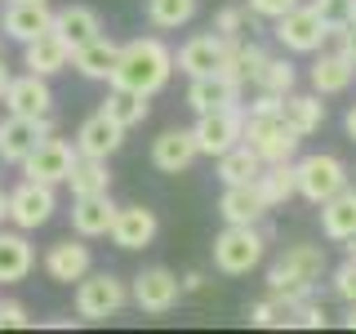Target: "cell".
<instances>
[{
	"mask_svg": "<svg viewBox=\"0 0 356 334\" xmlns=\"http://www.w3.org/2000/svg\"><path fill=\"white\" fill-rule=\"evenodd\" d=\"M174 76V49L161 36H138L129 45H120V58L111 67V81L120 89H134V94H147L156 98Z\"/></svg>",
	"mask_w": 356,
	"mask_h": 334,
	"instance_id": "1",
	"label": "cell"
},
{
	"mask_svg": "<svg viewBox=\"0 0 356 334\" xmlns=\"http://www.w3.org/2000/svg\"><path fill=\"white\" fill-rule=\"evenodd\" d=\"M272 228L267 223H227L214 237V267L222 276H250L263 263Z\"/></svg>",
	"mask_w": 356,
	"mask_h": 334,
	"instance_id": "2",
	"label": "cell"
},
{
	"mask_svg": "<svg viewBox=\"0 0 356 334\" xmlns=\"http://www.w3.org/2000/svg\"><path fill=\"white\" fill-rule=\"evenodd\" d=\"M325 245H312V241H298V245H285L281 254L267 267V289H316V281L325 276Z\"/></svg>",
	"mask_w": 356,
	"mask_h": 334,
	"instance_id": "3",
	"label": "cell"
},
{
	"mask_svg": "<svg viewBox=\"0 0 356 334\" xmlns=\"http://www.w3.org/2000/svg\"><path fill=\"white\" fill-rule=\"evenodd\" d=\"M129 303V285L116 272H89L76 281V317L81 321H107Z\"/></svg>",
	"mask_w": 356,
	"mask_h": 334,
	"instance_id": "4",
	"label": "cell"
},
{
	"mask_svg": "<svg viewBox=\"0 0 356 334\" xmlns=\"http://www.w3.org/2000/svg\"><path fill=\"white\" fill-rule=\"evenodd\" d=\"M192 138H196V152H200V156L218 161L227 148H236V143L245 138V103L214 107V111H196Z\"/></svg>",
	"mask_w": 356,
	"mask_h": 334,
	"instance_id": "5",
	"label": "cell"
},
{
	"mask_svg": "<svg viewBox=\"0 0 356 334\" xmlns=\"http://www.w3.org/2000/svg\"><path fill=\"white\" fill-rule=\"evenodd\" d=\"M272 36L285 45V54H316L330 45V22L316 14L312 5H294L281 18H272Z\"/></svg>",
	"mask_w": 356,
	"mask_h": 334,
	"instance_id": "6",
	"label": "cell"
},
{
	"mask_svg": "<svg viewBox=\"0 0 356 334\" xmlns=\"http://www.w3.org/2000/svg\"><path fill=\"white\" fill-rule=\"evenodd\" d=\"M294 183H298V196L303 200L321 205V200H330L334 192L348 187V165L330 152H312L303 161H294Z\"/></svg>",
	"mask_w": 356,
	"mask_h": 334,
	"instance_id": "7",
	"label": "cell"
},
{
	"mask_svg": "<svg viewBox=\"0 0 356 334\" xmlns=\"http://www.w3.org/2000/svg\"><path fill=\"white\" fill-rule=\"evenodd\" d=\"M178 299H183V276L170 272V267H143L129 285V303L143 317H165V312L178 308Z\"/></svg>",
	"mask_w": 356,
	"mask_h": 334,
	"instance_id": "8",
	"label": "cell"
},
{
	"mask_svg": "<svg viewBox=\"0 0 356 334\" xmlns=\"http://www.w3.org/2000/svg\"><path fill=\"white\" fill-rule=\"evenodd\" d=\"M245 143H250L267 165H276V161H294L303 138L285 125L281 111H272V116H245Z\"/></svg>",
	"mask_w": 356,
	"mask_h": 334,
	"instance_id": "9",
	"label": "cell"
},
{
	"mask_svg": "<svg viewBox=\"0 0 356 334\" xmlns=\"http://www.w3.org/2000/svg\"><path fill=\"white\" fill-rule=\"evenodd\" d=\"M58 209V196H54L49 183H36V178H22V183L9 192V223L18 232H36L54 218Z\"/></svg>",
	"mask_w": 356,
	"mask_h": 334,
	"instance_id": "10",
	"label": "cell"
},
{
	"mask_svg": "<svg viewBox=\"0 0 356 334\" xmlns=\"http://www.w3.org/2000/svg\"><path fill=\"white\" fill-rule=\"evenodd\" d=\"M72 165H76V143H67V138H54V134H44V138L36 143V148L27 152V161H22L18 170L27 174V178H36V183H49V187H58V183H67Z\"/></svg>",
	"mask_w": 356,
	"mask_h": 334,
	"instance_id": "11",
	"label": "cell"
},
{
	"mask_svg": "<svg viewBox=\"0 0 356 334\" xmlns=\"http://www.w3.org/2000/svg\"><path fill=\"white\" fill-rule=\"evenodd\" d=\"M44 134H54L49 116H14V111H9V116L0 120V165H22L27 152L36 148Z\"/></svg>",
	"mask_w": 356,
	"mask_h": 334,
	"instance_id": "12",
	"label": "cell"
},
{
	"mask_svg": "<svg viewBox=\"0 0 356 334\" xmlns=\"http://www.w3.org/2000/svg\"><path fill=\"white\" fill-rule=\"evenodd\" d=\"M232 45H236V40L218 36V31L209 27L205 36H192V40L183 45V49L174 54V67H178L183 76H209V72H222V63H227Z\"/></svg>",
	"mask_w": 356,
	"mask_h": 334,
	"instance_id": "13",
	"label": "cell"
},
{
	"mask_svg": "<svg viewBox=\"0 0 356 334\" xmlns=\"http://www.w3.org/2000/svg\"><path fill=\"white\" fill-rule=\"evenodd\" d=\"M0 103H5V111H14V116H49V111H54L49 76H36V72L14 76Z\"/></svg>",
	"mask_w": 356,
	"mask_h": 334,
	"instance_id": "14",
	"label": "cell"
},
{
	"mask_svg": "<svg viewBox=\"0 0 356 334\" xmlns=\"http://www.w3.org/2000/svg\"><path fill=\"white\" fill-rule=\"evenodd\" d=\"M89 267H94V254H89L85 237H63V241H54L49 250H44V276L58 281V285L81 281Z\"/></svg>",
	"mask_w": 356,
	"mask_h": 334,
	"instance_id": "15",
	"label": "cell"
},
{
	"mask_svg": "<svg viewBox=\"0 0 356 334\" xmlns=\"http://www.w3.org/2000/svg\"><path fill=\"white\" fill-rule=\"evenodd\" d=\"M125 134L116 120L107 116V111H94L89 120H81V129H76V156H94V161H111L120 148H125Z\"/></svg>",
	"mask_w": 356,
	"mask_h": 334,
	"instance_id": "16",
	"label": "cell"
},
{
	"mask_svg": "<svg viewBox=\"0 0 356 334\" xmlns=\"http://www.w3.org/2000/svg\"><path fill=\"white\" fill-rule=\"evenodd\" d=\"M54 27V9H49V0H9V9H5V18H0V31H5L14 45H27V40H36L40 31H49Z\"/></svg>",
	"mask_w": 356,
	"mask_h": 334,
	"instance_id": "17",
	"label": "cell"
},
{
	"mask_svg": "<svg viewBox=\"0 0 356 334\" xmlns=\"http://www.w3.org/2000/svg\"><path fill=\"white\" fill-rule=\"evenodd\" d=\"M156 232H161L156 209H147V205H120L107 237H111L116 250H147V245L156 241Z\"/></svg>",
	"mask_w": 356,
	"mask_h": 334,
	"instance_id": "18",
	"label": "cell"
},
{
	"mask_svg": "<svg viewBox=\"0 0 356 334\" xmlns=\"http://www.w3.org/2000/svg\"><path fill=\"white\" fill-rule=\"evenodd\" d=\"M116 200L111 192H98V196H72V232L85 241H98L111 232V223H116Z\"/></svg>",
	"mask_w": 356,
	"mask_h": 334,
	"instance_id": "19",
	"label": "cell"
},
{
	"mask_svg": "<svg viewBox=\"0 0 356 334\" xmlns=\"http://www.w3.org/2000/svg\"><path fill=\"white\" fill-rule=\"evenodd\" d=\"M72 54L76 49L49 27V31H40L36 40L22 45V67H27V72H36V76H58V72L72 67Z\"/></svg>",
	"mask_w": 356,
	"mask_h": 334,
	"instance_id": "20",
	"label": "cell"
},
{
	"mask_svg": "<svg viewBox=\"0 0 356 334\" xmlns=\"http://www.w3.org/2000/svg\"><path fill=\"white\" fill-rule=\"evenodd\" d=\"M352 81H356V63L348 58V54L334 49V45L316 49V63H312V89H316L321 98H330V94H348Z\"/></svg>",
	"mask_w": 356,
	"mask_h": 334,
	"instance_id": "21",
	"label": "cell"
},
{
	"mask_svg": "<svg viewBox=\"0 0 356 334\" xmlns=\"http://www.w3.org/2000/svg\"><path fill=\"white\" fill-rule=\"evenodd\" d=\"M321 232H325V241L334 245H348L356 237V187L348 183L343 192H334L330 200H321Z\"/></svg>",
	"mask_w": 356,
	"mask_h": 334,
	"instance_id": "22",
	"label": "cell"
},
{
	"mask_svg": "<svg viewBox=\"0 0 356 334\" xmlns=\"http://www.w3.org/2000/svg\"><path fill=\"white\" fill-rule=\"evenodd\" d=\"M196 138L192 129H165L161 138H152V165L161 174H187L196 161Z\"/></svg>",
	"mask_w": 356,
	"mask_h": 334,
	"instance_id": "23",
	"label": "cell"
},
{
	"mask_svg": "<svg viewBox=\"0 0 356 334\" xmlns=\"http://www.w3.org/2000/svg\"><path fill=\"white\" fill-rule=\"evenodd\" d=\"M232 103H241V85L227 81L222 72L187 76V107L192 111H214V107H232Z\"/></svg>",
	"mask_w": 356,
	"mask_h": 334,
	"instance_id": "24",
	"label": "cell"
},
{
	"mask_svg": "<svg viewBox=\"0 0 356 334\" xmlns=\"http://www.w3.org/2000/svg\"><path fill=\"white\" fill-rule=\"evenodd\" d=\"M54 31L72 45V49H81V45H89L94 36H103V14L89 5H63L54 9Z\"/></svg>",
	"mask_w": 356,
	"mask_h": 334,
	"instance_id": "25",
	"label": "cell"
},
{
	"mask_svg": "<svg viewBox=\"0 0 356 334\" xmlns=\"http://www.w3.org/2000/svg\"><path fill=\"white\" fill-rule=\"evenodd\" d=\"M36 267V250H31L27 232H5L0 228V285H18L27 281V272Z\"/></svg>",
	"mask_w": 356,
	"mask_h": 334,
	"instance_id": "26",
	"label": "cell"
},
{
	"mask_svg": "<svg viewBox=\"0 0 356 334\" xmlns=\"http://www.w3.org/2000/svg\"><path fill=\"white\" fill-rule=\"evenodd\" d=\"M218 214H222V223H263L267 200L259 196L254 183H227L218 196Z\"/></svg>",
	"mask_w": 356,
	"mask_h": 334,
	"instance_id": "27",
	"label": "cell"
},
{
	"mask_svg": "<svg viewBox=\"0 0 356 334\" xmlns=\"http://www.w3.org/2000/svg\"><path fill=\"white\" fill-rule=\"evenodd\" d=\"M116 58H120V45L111 36H94L89 45H81V49L72 54V67L85 76V81H111Z\"/></svg>",
	"mask_w": 356,
	"mask_h": 334,
	"instance_id": "28",
	"label": "cell"
},
{
	"mask_svg": "<svg viewBox=\"0 0 356 334\" xmlns=\"http://www.w3.org/2000/svg\"><path fill=\"white\" fill-rule=\"evenodd\" d=\"M281 116L298 138H312V134L325 125V103H321V94H285Z\"/></svg>",
	"mask_w": 356,
	"mask_h": 334,
	"instance_id": "29",
	"label": "cell"
},
{
	"mask_svg": "<svg viewBox=\"0 0 356 334\" xmlns=\"http://www.w3.org/2000/svg\"><path fill=\"white\" fill-rule=\"evenodd\" d=\"M98 111H107L111 120H116L120 129H134V125H143V120L152 116V103H147V94H134V89H120V85H111L107 89V98H103V107Z\"/></svg>",
	"mask_w": 356,
	"mask_h": 334,
	"instance_id": "30",
	"label": "cell"
},
{
	"mask_svg": "<svg viewBox=\"0 0 356 334\" xmlns=\"http://www.w3.org/2000/svg\"><path fill=\"white\" fill-rule=\"evenodd\" d=\"M263 165H267V161L241 138L236 148H227V152L218 156V178H222V187H227V183H254V178L263 174Z\"/></svg>",
	"mask_w": 356,
	"mask_h": 334,
	"instance_id": "31",
	"label": "cell"
},
{
	"mask_svg": "<svg viewBox=\"0 0 356 334\" xmlns=\"http://www.w3.org/2000/svg\"><path fill=\"white\" fill-rule=\"evenodd\" d=\"M267 63V49L259 40H236L232 45V54H227V63H222V76H227V81H236L241 89L245 85H254V76H259V67Z\"/></svg>",
	"mask_w": 356,
	"mask_h": 334,
	"instance_id": "32",
	"label": "cell"
},
{
	"mask_svg": "<svg viewBox=\"0 0 356 334\" xmlns=\"http://www.w3.org/2000/svg\"><path fill=\"white\" fill-rule=\"evenodd\" d=\"M259 196L267 200V209L285 205L289 196H298V183H294V161H276V165H263V174L254 178Z\"/></svg>",
	"mask_w": 356,
	"mask_h": 334,
	"instance_id": "33",
	"label": "cell"
},
{
	"mask_svg": "<svg viewBox=\"0 0 356 334\" xmlns=\"http://www.w3.org/2000/svg\"><path fill=\"white\" fill-rule=\"evenodd\" d=\"M67 187H72V196H98V192H111V170H107V161H94V156H76L72 174H67Z\"/></svg>",
	"mask_w": 356,
	"mask_h": 334,
	"instance_id": "34",
	"label": "cell"
},
{
	"mask_svg": "<svg viewBox=\"0 0 356 334\" xmlns=\"http://www.w3.org/2000/svg\"><path fill=\"white\" fill-rule=\"evenodd\" d=\"M147 22L156 31H178V27H187V22L196 18V9H200V0H147Z\"/></svg>",
	"mask_w": 356,
	"mask_h": 334,
	"instance_id": "35",
	"label": "cell"
},
{
	"mask_svg": "<svg viewBox=\"0 0 356 334\" xmlns=\"http://www.w3.org/2000/svg\"><path fill=\"white\" fill-rule=\"evenodd\" d=\"M294 85H298V72H294V63L285 58H272V54H267V63L259 67V76H254V89H263V94H294Z\"/></svg>",
	"mask_w": 356,
	"mask_h": 334,
	"instance_id": "36",
	"label": "cell"
},
{
	"mask_svg": "<svg viewBox=\"0 0 356 334\" xmlns=\"http://www.w3.org/2000/svg\"><path fill=\"white\" fill-rule=\"evenodd\" d=\"M250 18H254L250 5H222L218 14H214V31H218V36H227V40H241L245 31H250Z\"/></svg>",
	"mask_w": 356,
	"mask_h": 334,
	"instance_id": "37",
	"label": "cell"
},
{
	"mask_svg": "<svg viewBox=\"0 0 356 334\" xmlns=\"http://www.w3.org/2000/svg\"><path fill=\"white\" fill-rule=\"evenodd\" d=\"M285 326H298V330H325L330 326V312L312 299H298V303L285 308Z\"/></svg>",
	"mask_w": 356,
	"mask_h": 334,
	"instance_id": "38",
	"label": "cell"
},
{
	"mask_svg": "<svg viewBox=\"0 0 356 334\" xmlns=\"http://www.w3.org/2000/svg\"><path fill=\"white\" fill-rule=\"evenodd\" d=\"M312 9H316L321 18L330 22V31H339V27H348V22L356 18V0H307Z\"/></svg>",
	"mask_w": 356,
	"mask_h": 334,
	"instance_id": "39",
	"label": "cell"
},
{
	"mask_svg": "<svg viewBox=\"0 0 356 334\" xmlns=\"http://www.w3.org/2000/svg\"><path fill=\"white\" fill-rule=\"evenodd\" d=\"M330 289H334V299H343V303H356V259H343L334 267Z\"/></svg>",
	"mask_w": 356,
	"mask_h": 334,
	"instance_id": "40",
	"label": "cell"
},
{
	"mask_svg": "<svg viewBox=\"0 0 356 334\" xmlns=\"http://www.w3.org/2000/svg\"><path fill=\"white\" fill-rule=\"evenodd\" d=\"M250 326H259V330H272V326H285V312H281V303H276L272 294L267 299H259V303H250Z\"/></svg>",
	"mask_w": 356,
	"mask_h": 334,
	"instance_id": "41",
	"label": "cell"
},
{
	"mask_svg": "<svg viewBox=\"0 0 356 334\" xmlns=\"http://www.w3.org/2000/svg\"><path fill=\"white\" fill-rule=\"evenodd\" d=\"M27 326H31L27 308L18 299H0V330H27Z\"/></svg>",
	"mask_w": 356,
	"mask_h": 334,
	"instance_id": "42",
	"label": "cell"
},
{
	"mask_svg": "<svg viewBox=\"0 0 356 334\" xmlns=\"http://www.w3.org/2000/svg\"><path fill=\"white\" fill-rule=\"evenodd\" d=\"M245 5L254 9V18H281L285 9H294V5H303V0H245Z\"/></svg>",
	"mask_w": 356,
	"mask_h": 334,
	"instance_id": "43",
	"label": "cell"
},
{
	"mask_svg": "<svg viewBox=\"0 0 356 334\" xmlns=\"http://www.w3.org/2000/svg\"><path fill=\"white\" fill-rule=\"evenodd\" d=\"M281 103H285L281 94H263V89H259L254 103H245V116H272V111H281Z\"/></svg>",
	"mask_w": 356,
	"mask_h": 334,
	"instance_id": "44",
	"label": "cell"
},
{
	"mask_svg": "<svg viewBox=\"0 0 356 334\" xmlns=\"http://www.w3.org/2000/svg\"><path fill=\"white\" fill-rule=\"evenodd\" d=\"M330 45H334V49H343V54H348V58L356 63V18L348 22V27H339V31H330Z\"/></svg>",
	"mask_w": 356,
	"mask_h": 334,
	"instance_id": "45",
	"label": "cell"
},
{
	"mask_svg": "<svg viewBox=\"0 0 356 334\" xmlns=\"http://www.w3.org/2000/svg\"><path fill=\"white\" fill-rule=\"evenodd\" d=\"M205 285H209V281H205V272H187V276H183V294H200Z\"/></svg>",
	"mask_w": 356,
	"mask_h": 334,
	"instance_id": "46",
	"label": "cell"
},
{
	"mask_svg": "<svg viewBox=\"0 0 356 334\" xmlns=\"http://www.w3.org/2000/svg\"><path fill=\"white\" fill-rule=\"evenodd\" d=\"M343 129H348V138L356 143V103L348 107V116H343Z\"/></svg>",
	"mask_w": 356,
	"mask_h": 334,
	"instance_id": "47",
	"label": "cell"
},
{
	"mask_svg": "<svg viewBox=\"0 0 356 334\" xmlns=\"http://www.w3.org/2000/svg\"><path fill=\"white\" fill-rule=\"evenodd\" d=\"M9 81H14V76H9V67H5V54H0V98H5V89H9Z\"/></svg>",
	"mask_w": 356,
	"mask_h": 334,
	"instance_id": "48",
	"label": "cell"
},
{
	"mask_svg": "<svg viewBox=\"0 0 356 334\" xmlns=\"http://www.w3.org/2000/svg\"><path fill=\"white\" fill-rule=\"evenodd\" d=\"M9 223V192H0V228Z\"/></svg>",
	"mask_w": 356,
	"mask_h": 334,
	"instance_id": "49",
	"label": "cell"
},
{
	"mask_svg": "<svg viewBox=\"0 0 356 334\" xmlns=\"http://www.w3.org/2000/svg\"><path fill=\"white\" fill-rule=\"evenodd\" d=\"M343 326L356 330V303H348V312H343Z\"/></svg>",
	"mask_w": 356,
	"mask_h": 334,
	"instance_id": "50",
	"label": "cell"
}]
</instances>
